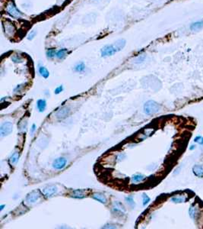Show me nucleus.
I'll return each mask as SVG.
<instances>
[{
	"mask_svg": "<svg viewBox=\"0 0 203 229\" xmlns=\"http://www.w3.org/2000/svg\"><path fill=\"white\" fill-rule=\"evenodd\" d=\"M161 110V106L154 100H149L144 105V112L148 115H152Z\"/></svg>",
	"mask_w": 203,
	"mask_h": 229,
	"instance_id": "nucleus-1",
	"label": "nucleus"
},
{
	"mask_svg": "<svg viewBox=\"0 0 203 229\" xmlns=\"http://www.w3.org/2000/svg\"><path fill=\"white\" fill-rule=\"evenodd\" d=\"M6 9L7 13L10 15L12 17L15 18V19H20L23 16L21 11H19L17 9V7H16V5H15L13 2H9V3L7 4L6 9Z\"/></svg>",
	"mask_w": 203,
	"mask_h": 229,
	"instance_id": "nucleus-2",
	"label": "nucleus"
},
{
	"mask_svg": "<svg viewBox=\"0 0 203 229\" xmlns=\"http://www.w3.org/2000/svg\"><path fill=\"white\" fill-rule=\"evenodd\" d=\"M13 131V124L10 121H5L0 126V135L1 137H5L10 135Z\"/></svg>",
	"mask_w": 203,
	"mask_h": 229,
	"instance_id": "nucleus-3",
	"label": "nucleus"
},
{
	"mask_svg": "<svg viewBox=\"0 0 203 229\" xmlns=\"http://www.w3.org/2000/svg\"><path fill=\"white\" fill-rule=\"evenodd\" d=\"M100 52H101L102 57H109L114 55V54L118 52V51H117L115 45H114V44H112V45H105V46H103V48H102Z\"/></svg>",
	"mask_w": 203,
	"mask_h": 229,
	"instance_id": "nucleus-4",
	"label": "nucleus"
},
{
	"mask_svg": "<svg viewBox=\"0 0 203 229\" xmlns=\"http://www.w3.org/2000/svg\"><path fill=\"white\" fill-rule=\"evenodd\" d=\"M57 192V187L54 186V185H50V186L45 187L42 190V193L44 194V196L47 197V198H51V197L56 195Z\"/></svg>",
	"mask_w": 203,
	"mask_h": 229,
	"instance_id": "nucleus-5",
	"label": "nucleus"
},
{
	"mask_svg": "<svg viewBox=\"0 0 203 229\" xmlns=\"http://www.w3.org/2000/svg\"><path fill=\"white\" fill-rule=\"evenodd\" d=\"M41 193L38 190H34L27 196L25 200L27 204H33L37 202L41 199Z\"/></svg>",
	"mask_w": 203,
	"mask_h": 229,
	"instance_id": "nucleus-6",
	"label": "nucleus"
},
{
	"mask_svg": "<svg viewBox=\"0 0 203 229\" xmlns=\"http://www.w3.org/2000/svg\"><path fill=\"white\" fill-rule=\"evenodd\" d=\"M3 28L4 31H5V34L7 36L12 37L16 32V28L14 26L12 23H11L9 21H6V22H3Z\"/></svg>",
	"mask_w": 203,
	"mask_h": 229,
	"instance_id": "nucleus-7",
	"label": "nucleus"
},
{
	"mask_svg": "<svg viewBox=\"0 0 203 229\" xmlns=\"http://www.w3.org/2000/svg\"><path fill=\"white\" fill-rule=\"evenodd\" d=\"M67 161L64 157H59L52 163V167L56 170H63L66 167Z\"/></svg>",
	"mask_w": 203,
	"mask_h": 229,
	"instance_id": "nucleus-8",
	"label": "nucleus"
},
{
	"mask_svg": "<svg viewBox=\"0 0 203 229\" xmlns=\"http://www.w3.org/2000/svg\"><path fill=\"white\" fill-rule=\"evenodd\" d=\"M70 112V109L69 107H63L60 109L58 110L56 113V118L59 119H63L69 115Z\"/></svg>",
	"mask_w": 203,
	"mask_h": 229,
	"instance_id": "nucleus-9",
	"label": "nucleus"
},
{
	"mask_svg": "<svg viewBox=\"0 0 203 229\" xmlns=\"http://www.w3.org/2000/svg\"><path fill=\"white\" fill-rule=\"evenodd\" d=\"M125 209L121 202H115L113 205V212L116 214H123Z\"/></svg>",
	"mask_w": 203,
	"mask_h": 229,
	"instance_id": "nucleus-10",
	"label": "nucleus"
},
{
	"mask_svg": "<svg viewBox=\"0 0 203 229\" xmlns=\"http://www.w3.org/2000/svg\"><path fill=\"white\" fill-rule=\"evenodd\" d=\"M92 198H93L94 199L96 200V201H97V202H100V203H102V204H106L107 202V197L105 196L104 194H103V193H94L93 195H92Z\"/></svg>",
	"mask_w": 203,
	"mask_h": 229,
	"instance_id": "nucleus-11",
	"label": "nucleus"
},
{
	"mask_svg": "<svg viewBox=\"0 0 203 229\" xmlns=\"http://www.w3.org/2000/svg\"><path fill=\"white\" fill-rule=\"evenodd\" d=\"M193 172L197 177H203V167L201 165H195L193 167Z\"/></svg>",
	"mask_w": 203,
	"mask_h": 229,
	"instance_id": "nucleus-12",
	"label": "nucleus"
},
{
	"mask_svg": "<svg viewBox=\"0 0 203 229\" xmlns=\"http://www.w3.org/2000/svg\"><path fill=\"white\" fill-rule=\"evenodd\" d=\"M37 109L40 112H44L47 108V102L45 99H39L37 102Z\"/></svg>",
	"mask_w": 203,
	"mask_h": 229,
	"instance_id": "nucleus-13",
	"label": "nucleus"
},
{
	"mask_svg": "<svg viewBox=\"0 0 203 229\" xmlns=\"http://www.w3.org/2000/svg\"><path fill=\"white\" fill-rule=\"evenodd\" d=\"M70 196H71L72 198L75 199H83L85 197V194H84V191L81 190H74Z\"/></svg>",
	"mask_w": 203,
	"mask_h": 229,
	"instance_id": "nucleus-14",
	"label": "nucleus"
},
{
	"mask_svg": "<svg viewBox=\"0 0 203 229\" xmlns=\"http://www.w3.org/2000/svg\"><path fill=\"white\" fill-rule=\"evenodd\" d=\"M68 53H69V51H68L67 49H66V48H63V49L59 50V51H58L56 52V58L59 59V60H63V59H64L65 57H66V55L68 54Z\"/></svg>",
	"mask_w": 203,
	"mask_h": 229,
	"instance_id": "nucleus-15",
	"label": "nucleus"
},
{
	"mask_svg": "<svg viewBox=\"0 0 203 229\" xmlns=\"http://www.w3.org/2000/svg\"><path fill=\"white\" fill-rule=\"evenodd\" d=\"M203 28V21H199L194 22L190 25V29L192 31H199Z\"/></svg>",
	"mask_w": 203,
	"mask_h": 229,
	"instance_id": "nucleus-16",
	"label": "nucleus"
},
{
	"mask_svg": "<svg viewBox=\"0 0 203 229\" xmlns=\"http://www.w3.org/2000/svg\"><path fill=\"white\" fill-rule=\"evenodd\" d=\"M38 71H39L40 75L44 77V78L47 79L49 77V72L48 71L47 69L45 67H44V66H39V67H38Z\"/></svg>",
	"mask_w": 203,
	"mask_h": 229,
	"instance_id": "nucleus-17",
	"label": "nucleus"
},
{
	"mask_svg": "<svg viewBox=\"0 0 203 229\" xmlns=\"http://www.w3.org/2000/svg\"><path fill=\"white\" fill-rule=\"evenodd\" d=\"M114 44L115 45L117 51H121V50L123 49L124 47H125V41L124 39H120V40H117V41H115Z\"/></svg>",
	"mask_w": 203,
	"mask_h": 229,
	"instance_id": "nucleus-18",
	"label": "nucleus"
},
{
	"mask_svg": "<svg viewBox=\"0 0 203 229\" xmlns=\"http://www.w3.org/2000/svg\"><path fill=\"white\" fill-rule=\"evenodd\" d=\"M19 160V153L15 152L12 156H11L10 159H9V162L11 164H16Z\"/></svg>",
	"mask_w": 203,
	"mask_h": 229,
	"instance_id": "nucleus-19",
	"label": "nucleus"
},
{
	"mask_svg": "<svg viewBox=\"0 0 203 229\" xmlns=\"http://www.w3.org/2000/svg\"><path fill=\"white\" fill-rule=\"evenodd\" d=\"M145 179V177L142 174H135L132 177V180L133 183H139V182L143 181Z\"/></svg>",
	"mask_w": 203,
	"mask_h": 229,
	"instance_id": "nucleus-20",
	"label": "nucleus"
},
{
	"mask_svg": "<svg viewBox=\"0 0 203 229\" xmlns=\"http://www.w3.org/2000/svg\"><path fill=\"white\" fill-rule=\"evenodd\" d=\"M56 51L54 48H50V49H48L47 51V57L48 59H52L53 58L56 54Z\"/></svg>",
	"mask_w": 203,
	"mask_h": 229,
	"instance_id": "nucleus-21",
	"label": "nucleus"
},
{
	"mask_svg": "<svg viewBox=\"0 0 203 229\" xmlns=\"http://www.w3.org/2000/svg\"><path fill=\"white\" fill-rule=\"evenodd\" d=\"M125 201L126 202V203L129 205L130 207H132V209L135 208V203L134 202V199L132 196H127L125 198Z\"/></svg>",
	"mask_w": 203,
	"mask_h": 229,
	"instance_id": "nucleus-22",
	"label": "nucleus"
},
{
	"mask_svg": "<svg viewBox=\"0 0 203 229\" xmlns=\"http://www.w3.org/2000/svg\"><path fill=\"white\" fill-rule=\"evenodd\" d=\"M171 201L174 203H183L186 201V199L184 197H172L171 198Z\"/></svg>",
	"mask_w": 203,
	"mask_h": 229,
	"instance_id": "nucleus-23",
	"label": "nucleus"
},
{
	"mask_svg": "<svg viewBox=\"0 0 203 229\" xmlns=\"http://www.w3.org/2000/svg\"><path fill=\"white\" fill-rule=\"evenodd\" d=\"M85 64H84V63H78V64H76L75 67V70L76 72H78V73L83 72L84 70H85Z\"/></svg>",
	"mask_w": 203,
	"mask_h": 229,
	"instance_id": "nucleus-24",
	"label": "nucleus"
},
{
	"mask_svg": "<svg viewBox=\"0 0 203 229\" xmlns=\"http://www.w3.org/2000/svg\"><path fill=\"white\" fill-rule=\"evenodd\" d=\"M189 214H190V216L192 219H195V216H196V208L194 207V205H192L189 209Z\"/></svg>",
	"mask_w": 203,
	"mask_h": 229,
	"instance_id": "nucleus-25",
	"label": "nucleus"
},
{
	"mask_svg": "<svg viewBox=\"0 0 203 229\" xmlns=\"http://www.w3.org/2000/svg\"><path fill=\"white\" fill-rule=\"evenodd\" d=\"M142 201H143V202H142L143 206H145V205H147L149 203V202L151 201V199L149 198L145 193H143V195H142Z\"/></svg>",
	"mask_w": 203,
	"mask_h": 229,
	"instance_id": "nucleus-26",
	"label": "nucleus"
},
{
	"mask_svg": "<svg viewBox=\"0 0 203 229\" xmlns=\"http://www.w3.org/2000/svg\"><path fill=\"white\" fill-rule=\"evenodd\" d=\"M12 60L14 62V63H22L23 61V59L21 56L19 55H14V56L12 57Z\"/></svg>",
	"mask_w": 203,
	"mask_h": 229,
	"instance_id": "nucleus-27",
	"label": "nucleus"
},
{
	"mask_svg": "<svg viewBox=\"0 0 203 229\" xmlns=\"http://www.w3.org/2000/svg\"><path fill=\"white\" fill-rule=\"evenodd\" d=\"M145 58V54H142V55H139V56H138L136 58H135V63H142V62L144 61Z\"/></svg>",
	"mask_w": 203,
	"mask_h": 229,
	"instance_id": "nucleus-28",
	"label": "nucleus"
},
{
	"mask_svg": "<svg viewBox=\"0 0 203 229\" xmlns=\"http://www.w3.org/2000/svg\"><path fill=\"white\" fill-rule=\"evenodd\" d=\"M36 34H37V31H32L31 32L29 33L28 36H27V39L28 40H32L34 37L36 36Z\"/></svg>",
	"mask_w": 203,
	"mask_h": 229,
	"instance_id": "nucleus-29",
	"label": "nucleus"
},
{
	"mask_svg": "<svg viewBox=\"0 0 203 229\" xmlns=\"http://www.w3.org/2000/svg\"><path fill=\"white\" fill-rule=\"evenodd\" d=\"M63 86L61 85V86H58V87L55 89L54 92H55V94L58 95L61 92H63Z\"/></svg>",
	"mask_w": 203,
	"mask_h": 229,
	"instance_id": "nucleus-30",
	"label": "nucleus"
},
{
	"mask_svg": "<svg viewBox=\"0 0 203 229\" xmlns=\"http://www.w3.org/2000/svg\"><path fill=\"white\" fill-rule=\"evenodd\" d=\"M36 128H37V126H36L35 124H33L32 126H31V134H33L34 132H35V131H36Z\"/></svg>",
	"mask_w": 203,
	"mask_h": 229,
	"instance_id": "nucleus-31",
	"label": "nucleus"
},
{
	"mask_svg": "<svg viewBox=\"0 0 203 229\" xmlns=\"http://www.w3.org/2000/svg\"><path fill=\"white\" fill-rule=\"evenodd\" d=\"M201 139H202L201 136H199H199H196V137L194 138V142L195 143H196V142H199V141H201Z\"/></svg>",
	"mask_w": 203,
	"mask_h": 229,
	"instance_id": "nucleus-32",
	"label": "nucleus"
},
{
	"mask_svg": "<svg viewBox=\"0 0 203 229\" xmlns=\"http://www.w3.org/2000/svg\"><path fill=\"white\" fill-rule=\"evenodd\" d=\"M195 148H196V146H195V145H191V146H190V151H193V150H194Z\"/></svg>",
	"mask_w": 203,
	"mask_h": 229,
	"instance_id": "nucleus-33",
	"label": "nucleus"
},
{
	"mask_svg": "<svg viewBox=\"0 0 203 229\" xmlns=\"http://www.w3.org/2000/svg\"><path fill=\"white\" fill-rule=\"evenodd\" d=\"M5 205H1V206H0V211H1V212H2V211L3 210L4 207H5Z\"/></svg>",
	"mask_w": 203,
	"mask_h": 229,
	"instance_id": "nucleus-34",
	"label": "nucleus"
},
{
	"mask_svg": "<svg viewBox=\"0 0 203 229\" xmlns=\"http://www.w3.org/2000/svg\"><path fill=\"white\" fill-rule=\"evenodd\" d=\"M199 144H201V145H203V138H202V139H201V141L199 142Z\"/></svg>",
	"mask_w": 203,
	"mask_h": 229,
	"instance_id": "nucleus-35",
	"label": "nucleus"
}]
</instances>
